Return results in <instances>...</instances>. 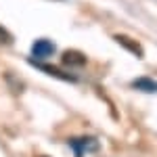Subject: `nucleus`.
<instances>
[{"mask_svg":"<svg viewBox=\"0 0 157 157\" xmlns=\"http://www.w3.org/2000/svg\"><path fill=\"white\" fill-rule=\"evenodd\" d=\"M132 86L136 90H143V92H157V82L151 78H136Z\"/></svg>","mask_w":157,"mask_h":157,"instance_id":"nucleus-6","label":"nucleus"},{"mask_svg":"<svg viewBox=\"0 0 157 157\" xmlns=\"http://www.w3.org/2000/svg\"><path fill=\"white\" fill-rule=\"evenodd\" d=\"M52 52H55V44H52L50 40H44V38L36 40L34 46H32V55H34L36 59H48Z\"/></svg>","mask_w":157,"mask_h":157,"instance_id":"nucleus-3","label":"nucleus"},{"mask_svg":"<svg viewBox=\"0 0 157 157\" xmlns=\"http://www.w3.org/2000/svg\"><path fill=\"white\" fill-rule=\"evenodd\" d=\"M6 42H11V34L0 25V44H6Z\"/></svg>","mask_w":157,"mask_h":157,"instance_id":"nucleus-7","label":"nucleus"},{"mask_svg":"<svg viewBox=\"0 0 157 157\" xmlns=\"http://www.w3.org/2000/svg\"><path fill=\"white\" fill-rule=\"evenodd\" d=\"M115 40H117L126 50H130L134 57H138V59L143 57V48H140V44H138L136 40H132V38H128V36H115Z\"/></svg>","mask_w":157,"mask_h":157,"instance_id":"nucleus-5","label":"nucleus"},{"mask_svg":"<svg viewBox=\"0 0 157 157\" xmlns=\"http://www.w3.org/2000/svg\"><path fill=\"white\" fill-rule=\"evenodd\" d=\"M29 63H32L36 69H42V71H46V73H50V75H55V78L67 80V82H75V78H73V75H69V73H65V71H61V69H55V67H50V65H46V63H38L36 59H32Z\"/></svg>","mask_w":157,"mask_h":157,"instance_id":"nucleus-4","label":"nucleus"},{"mask_svg":"<svg viewBox=\"0 0 157 157\" xmlns=\"http://www.w3.org/2000/svg\"><path fill=\"white\" fill-rule=\"evenodd\" d=\"M69 145L73 149V155L75 157H84L86 153H92L97 151V140L92 136H80V138H71Z\"/></svg>","mask_w":157,"mask_h":157,"instance_id":"nucleus-1","label":"nucleus"},{"mask_svg":"<svg viewBox=\"0 0 157 157\" xmlns=\"http://www.w3.org/2000/svg\"><path fill=\"white\" fill-rule=\"evenodd\" d=\"M61 65H67V67H84L86 65V55L80 50H65L61 55Z\"/></svg>","mask_w":157,"mask_h":157,"instance_id":"nucleus-2","label":"nucleus"}]
</instances>
